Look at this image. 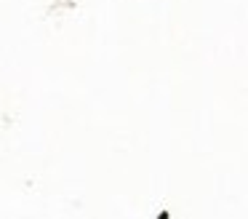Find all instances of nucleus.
Segmentation results:
<instances>
[{"mask_svg":"<svg viewBox=\"0 0 248 219\" xmlns=\"http://www.w3.org/2000/svg\"><path fill=\"white\" fill-rule=\"evenodd\" d=\"M157 219H171V214H168V211H160V214H157Z\"/></svg>","mask_w":248,"mask_h":219,"instance_id":"nucleus-1","label":"nucleus"}]
</instances>
